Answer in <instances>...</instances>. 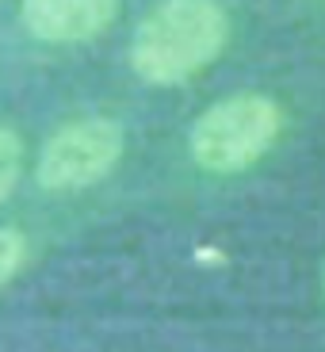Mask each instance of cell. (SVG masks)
<instances>
[{
    "label": "cell",
    "instance_id": "cell-2",
    "mask_svg": "<svg viewBox=\"0 0 325 352\" xmlns=\"http://www.w3.org/2000/svg\"><path fill=\"white\" fill-rule=\"evenodd\" d=\"M283 107L264 92H238L211 104L188 131V153L203 173H245L276 146Z\"/></svg>",
    "mask_w": 325,
    "mask_h": 352
},
{
    "label": "cell",
    "instance_id": "cell-7",
    "mask_svg": "<svg viewBox=\"0 0 325 352\" xmlns=\"http://www.w3.org/2000/svg\"><path fill=\"white\" fill-rule=\"evenodd\" d=\"M322 283H325V272H322Z\"/></svg>",
    "mask_w": 325,
    "mask_h": 352
},
{
    "label": "cell",
    "instance_id": "cell-4",
    "mask_svg": "<svg viewBox=\"0 0 325 352\" xmlns=\"http://www.w3.org/2000/svg\"><path fill=\"white\" fill-rule=\"evenodd\" d=\"M119 16V0H19L27 35L50 46L100 38Z\"/></svg>",
    "mask_w": 325,
    "mask_h": 352
},
{
    "label": "cell",
    "instance_id": "cell-1",
    "mask_svg": "<svg viewBox=\"0 0 325 352\" xmlns=\"http://www.w3.org/2000/svg\"><path fill=\"white\" fill-rule=\"evenodd\" d=\"M229 16L218 0H161L131 38V69L153 88L192 80L226 50Z\"/></svg>",
    "mask_w": 325,
    "mask_h": 352
},
{
    "label": "cell",
    "instance_id": "cell-3",
    "mask_svg": "<svg viewBox=\"0 0 325 352\" xmlns=\"http://www.w3.org/2000/svg\"><path fill=\"white\" fill-rule=\"evenodd\" d=\"M126 134L107 115H88L58 126L35 161V180L46 192H80L100 184L123 161Z\"/></svg>",
    "mask_w": 325,
    "mask_h": 352
},
{
    "label": "cell",
    "instance_id": "cell-6",
    "mask_svg": "<svg viewBox=\"0 0 325 352\" xmlns=\"http://www.w3.org/2000/svg\"><path fill=\"white\" fill-rule=\"evenodd\" d=\"M27 261V238L16 226H0V287L23 268Z\"/></svg>",
    "mask_w": 325,
    "mask_h": 352
},
{
    "label": "cell",
    "instance_id": "cell-5",
    "mask_svg": "<svg viewBox=\"0 0 325 352\" xmlns=\"http://www.w3.org/2000/svg\"><path fill=\"white\" fill-rule=\"evenodd\" d=\"M23 176V138L12 126H0V203H8Z\"/></svg>",
    "mask_w": 325,
    "mask_h": 352
}]
</instances>
